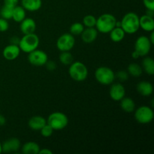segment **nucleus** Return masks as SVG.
<instances>
[{
	"label": "nucleus",
	"instance_id": "nucleus-1",
	"mask_svg": "<svg viewBox=\"0 0 154 154\" xmlns=\"http://www.w3.org/2000/svg\"><path fill=\"white\" fill-rule=\"evenodd\" d=\"M121 28L127 34H134L139 29V17L134 12H129L123 17Z\"/></svg>",
	"mask_w": 154,
	"mask_h": 154
},
{
	"label": "nucleus",
	"instance_id": "nucleus-2",
	"mask_svg": "<svg viewBox=\"0 0 154 154\" xmlns=\"http://www.w3.org/2000/svg\"><path fill=\"white\" fill-rule=\"evenodd\" d=\"M115 17L111 14H103L96 19V23L95 27L98 32L101 33H109L115 27Z\"/></svg>",
	"mask_w": 154,
	"mask_h": 154
},
{
	"label": "nucleus",
	"instance_id": "nucleus-3",
	"mask_svg": "<svg viewBox=\"0 0 154 154\" xmlns=\"http://www.w3.org/2000/svg\"><path fill=\"white\" fill-rule=\"evenodd\" d=\"M69 74L72 80L77 82H82L87 78L88 69L84 63L76 61L69 65Z\"/></svg>",
	"mask_w": 154,
	"mask_h": 154
},
{
	"label": "nucleus",
	"instance_id": "nucleus-4",
	"mask_svg": "<svg viewBox=\"0 0 154 154\" xmlns=\"http://www.w3.org/2000/svg\"><path fill=\"white\" fill-rule=\"evenodd\" d=\"M39 43H40V40H39L38 36L34 32L31 34L24 35L20 39V43L18 46L20 51L26 54H29L34 50L37 49Z\"/></svg>",
	"mask_w": 154,
	"mask_h": 154
},
{
	"label": "nucleus",
	"instance_id": "nucleus-5",
	"mask_svg": "<svg viewBox=\"0 0 154 154\" xmlns=\"http://www.w3.org/2000/svg\"><path fill=\"white\" fill-rule=\"evenodd\" d=\"M47 123L50 125L54 130H62L69 124V118L64 113L56 111L48 116Z\"/></svg>",
	"mask_w": 154,
	"mask_h": 154
},
{
	"label": "nucleus",
	"instance_id": "nucleus-6",
	"mask_svg": "<svg viewBox=\"0 0 154 154\" xmlns=\"http://www.w3.org/2000/svg\"><path fill=\"white\" fill-rule=\"evenodd\" d=\"M96 80L102 85H111L115 80V73L109 67L101 66L95 72Z\"/></svg>",
	"mask_w": 154,
	"mask_h": 154
},
{
	"label": "nucleus",
	"instance_id": "nucleus-7",
	"mask_svg": "<svg viewBox=\"0 0 154 154\" xmlns=\"http://www.w3.org/2000/svg\"><path fill=\"white\" fill-rule=\"evenodd\" d=\"M135 119L141 124H148L153 120L154 113L153 109L147 105H143L135 110Z\"/></svg>",
	"mask_w": 154,
	"mask_h": 154
},
{
	"label": "nucleus",
	"instance_id": "nucleus-8",
	"mask_svg": "<svg viewBox=\"0 0 154 154\" xmlns=\"http://www.w3.org/2000/svg\"><path fill=\"white\" fill-rule=\"evenodd\" d=\"M151 46L152 44L149 40V38L145 35H141L135 41L134 51H136L140 57H146L150 53Z\"/></svg>",
	"mask_w": 154,
	"mask_h": 154
},
{
	"label": "nucleus",
	"instance_id": "nucleus-9",
	"mask_svg": "<svg viewBox=\"0 0 154 154\" xmlns=\"http://www.w3.org/2000/svg\"><path fill=\"white\" fill-rule=\"evenodd\" d=\"M48 60V56L42 50H34L28 54V61L34 66H43Z\"/></svg>",
	"mask_w": 154,
	"mask_h": 154
},
{
	"label": "nucleus",
	"instance_id": "nucleus-10",
	"mask_svg": "<svg viewBox=\"0 0 154 154\" xmlns=\"http://www.w3.org/2000/svg\"><path fill=\"white\" fill-rule=\"evenodd\" d=\"M75 45V36L71 33H65L60 36L57 41V48L59 51H70Z\"/></svg>",
	"mask_w": 154,
	"mask_h": 154
},
{
	"label": "nucleus",
	"instance_id": "nucleus-11",
	"mask_svg": "<svg viewBox=\"0 0 154 154\" xmlns=\"http://www.w3.org/2000/svg\"><path fill=\"white\" fill-rule=\"evenodd\" d=\"M109 96L112 100L115 102H120L126 96V90L124 86L120 83L111 84L109 90Z\"/></svg>",
	"mask_w": 154,
	"mask_h": 154
},
{
	"label": "nucleus",
	"instance_id": "nucleus-12",
	"mask_svg": "<svg viewBox=\"0 0 154 154\" xmlns=\"http://www.w3.org/2000/svg\"><path fill=\"white\" fill-rule=\"evenodd\" d=\"M21 147V142L18 138H11L5 141L2 144V153H15L17 152Z\"/></svg>",
	"mask_w": 154,
	"mask_h": 154
},
{
	"label": "nucleus",
	"instance_id": "nucleus-13",
	"mask_svg": "<svg viewBox=\"0 0 154 154\" xmlns=\"http://www.w3.org/2000/svg\"><path fill=\"white\" fill-rule=\"evenodd\" d=\"M20 51H21L18 45L10 44L4 48L2 55L5 60H8V61H13L19 57Z\"/></svg>",
	"mask_w": 154,
	"mask_h": 154
},
{
	"label": "nucleus",
	"instance_id": "nucleus-14",
	"mask_svg": "<svg viewBox=\"0 0 154 154\" xmlns=\"http://www.w3.org/2000/svg\"><path fill=\"white\" fill-rule=\"evenodd\" d=\"M98 32L94 27H86L81 34V39L86 44H91L96 40L98 37Z\"/></svg>",
	"mask_w": 154,
	"mask_h": 154
},
{
	"label": "nucleus",
	"instance_id": "nucleus-15",
	"mask_svg": "<svg viewBox=\"0 0 154 154\" xmlns=\"http://www.w3.org/2000/svg\"><path fill=\"white\" fill-rule=\"evenodd\" d=\"M20 23V29L23 35L31 34V33H34L35 32L36 23L32 18H25Z\"/></svg>",
	"mask_w": 154,
	"mask_h": 154
},
{
	"label": "nucleus",
	"instance_id": "nucleus-16",
	"mask_svg": "<svg viewBox=\"0 0 154 154\" xmlns=\"http://www.w3.org/2000/svg\"><path fill=\"white\" fill-rule=\"evenodd\" d=\"M136 90L140 95L144 97H148L153 93V87L149 81H142L137 84Z\"/></svg>",
	"mask_w": 154,
	"mask_h": 154
},
{
	"label": "nucleus",
	"instance_id": "nucleus-17",
	"mask_svg": "<svg viewBox=\"0 0 154 154\" xmlns=\"http://www.w3.org/2000/svg\"><path fill=\"white\" fill-rule=\"evenodd\" d=\"M47 123L46 119L42 116H33L29 120L28 126L34 131H40V129Z\"/></svg>",
	"mask_w": 154,
	"mask_h": 154
},
{
	"label": "nucleus",
	"instance_id": "nucleus-18",
	"mask_svg": "<svg viewBox=\"0 0 154 154\" xmlns=\"http://www.w3.org/2000/svg\"><path fill=\"white\" fill-rule=\"evenodd\" d=\"M139 26L140 28L146 32H150L154 30V19L152 17L144 14L139 17Z\"/></svg>",
	"mask_w": 154,
	"mask_h": 154
},
{
	"label": "nucleus",
	"instance_id": "nucleus-19",
	"mask_svg": "<svg viewBox=\"0 0 154 154\" xmlns=\"http://www.w3.org/2000/svg\"><path fill=\"white\" fill-rule=\"evenodd\" d=\"M21 6L30 12L37 11L42 8V0H21Z\"/></svg>",
	"mask_w": 154,
	"mask_h": 154
},
{
	"label": "nucleus",
	"instance_id": "nucleus-20",
	"mask_svg": "<svg viewBox=\"0 0 154 154\" xmlns=\"http://www.w3.org/2000/svg\"><path fill=\"white\" fill-rule=\"evenodd\" d=\"M21 151L23 154H38L40 147L34 141H28L22 146Z\"/></svg>",
	"mask_w": 154,
	"mask_h": 154
},
{
	"label": "nucleus",
	"instance_id": "nucleus-21",
	"mask_svg": "<svg viewBox=\"0 0 154 154\" xmlns=\"http://www.w3.org/2000/svg\"><path fill=\"white\" fill-rule=\"evenodd\" d=\"M120 102V108L124 112L132 113L135 110V103L132 98L123 97Z\"/></svg>",
	"mask_w": 154,
	"mask_h": 154
},
{
	"label": "nucleus",
	"instance_id": "nucleus-22",
	"mask_svg": "<svg viewBox=\"0 0 154 154\" xmlns=\"http://www.w3.org/2000/svg\"><path fill=\"white\" fill-rule=\"evenodd\" d=\"M125 35H126V32L123 31L121 27H114L109 32L111 40L116 43L122 42L125 38Z\"/></svg>",
	"mask_w": 154,
	"mask_h": 154
},
{
	"label": "nucleus",
	"instance_id": "nucleus-23",
	"mask_svg": "<svg viewBox=\"0 0 154 154\" xmlns=\"http://www.w3.org/2000/svg\"><path fill=\"white\" fill-rule=\"evenodd\" d=\"M141 67H142L143 72L147 73V75H154V60L151 57L146 56L145 58H144V60H142Z\"/></svg>",
	"mask_w": 154,
	"mask_h": 154
},
{
	"label": "nucleus",
	"instance_id": "nucleus-24",
	"mask_svg": "<svg viewBox=\"0 0 154 154\" xmlns=\"http://www.w3.org/2000/svg\"><path fill=\"white\" fill-rule=\"evenodd\" d=\"M127 72L129 75L134 78H139L143 73V69L141 65L136 63H132L128 66Z\"/></svg>",
	"mask_w": 154,
	"mask_h": 154
},
{
	"label": "nucleus",
	"instance_id": "nucleus-25",
	"mask_svg": "<svg viewBox=\"0 0 154 154\" xmlns=\"http://www.w3.org/2000/svg\"><path fill=\"white\" fill-rule=\"evenodd\" d=\"M26 18V10L22 6L16 5L14 8L12 19L17 23H20Z\"/></svg>",
	"mask_w": 154,
	"mask_h": 154
},
{
	"label": "nucleus",
	"instance_id": "nucleus-26",
	"mask_svg": "<svg viewBox=\"0 0 154 154\" xmlns=\"http://www.w3.org/2000/svg\"><path fill=\"white\" fill-rule=\"evenodd\" d=\"M14 8V7L4 4V5L0 9V16H1V17L4 18L5 20L12 19Z\"/></svg>",
	"mask_w": 154,
	"mask_h": 154
},
{
	"label": "nucleus",
	"instance_id": "nucleus-27",
	"mask_svg": "<svg viewBox=\"0 0 154 154\" xmlns=\"http://www.w3.org/2000/svg\"><path fill=\"white\" fill-rule=\"evenodd\" d=\"M59 58L60 63L65 66H69L73 63V56L69 51H62Z\"/></svg>",
	"mask_w": 154,
	"mask_h": 154
},
{
	"label": "nucleus",
	"instance_id": "nucleus-28",
	"mask_svg": "<svg viewBox=\"0 0 154 154\" xmlns=\"http://www.w3.org/2000/svg\"><path fill=\"white\" fill-rule=\"evenodd\" d=\"M84 26L83 25L82 23L80 22H76L74 23L73 24H72V26H70V33L72 35H81V34L82 33V32L84 29Z\"/></svg>",
	"mask_w": 154,
	"mask_h": 154
},
{
	"label": "nucleus",
	"instance_id": "nucleus-29",
	"mask_svg": "<svg viewBox=\"0 0 154 154\" xmlns=\"http://www.w3.org/2000/svg\"><path fill=\"white\" fill-rule=\"evenodd\" d=\"M96 23V18L93 15H86L83 18V25L84 27H95Z\"/></svg>",
	"mask_w": 154,
	"mask_h": 154
},
{
	"label": "nucleus",
	"instance_id": "nucleus-30",
	"mask_svg": "<svg viewBox=\"0 0 154 154\" xmlns=\"http://www.w3.org/2000/svg\"><path fill=\"white\" fill-rule=\"evenodd\" d=\"M54 131V130L53 129V128L51 127L50 125H48V123H46V124L40 129L41 134H42V136L45 137V138H49V137H51V135H52Z\"/></svg>",
	"mask_w": 154,
	"mask_h": 154
},
{
	"label": "nucleus",
	"instance_id": "nucleus-31",
	"mask_svg": "<svg viewBox=\"0 0 154 154\" xmlns=\"http://www.w3.org/2000/svg\"><path fill=\"white\" fill-rule=\"evenodd\" d=\"M129 78V75L127 71L120 70L115 74V78H117L121 82L126 81Z\"/></svg>",
	"mask_w": 154,
	"mask_h": 154
},
{
	"label": "nucleus",
	"instance_id": "nucleus-32",
	"mask_svg": "<svg viewBox=\"0 0 154 154\" xmlns=\"http://www.w3.org/2000/svg\"><path fill=\"white\" fill-rule=\"evenodd\" d=\"M9 29V23L8 22V20L4 19V18H0V32H4L8 31Z\"/></svg>",
	"mask_w": 154,
	"mask_h": 154
},
{
	"label": "nucleus",
	"instance_id": "nucleus-33",
	"mask_svg": "<svg viewBox=\"0 0 154 154\" xmlns=\"http://www.w3.org/2000/svg\"><path fill=\"white\" fill-rule=\"evenodd\" d=\"M45 66H46V69L50 72H53L57 69V63L54 61H51V60H50V61L48 60Z\"/></svg>",
	"mask_w": 154,
	"mask_h": 154
},
{
	"label": "nucleus",
	"instance_id": "nucleus-34",
	"mask_svg": "<svg viewBox=\"0 0 154 154\" xmlns=\"http://www.w3.org/2000/svg\"><path fill=\"white\" fill-rule=\"evenodd\" d=\"M143 3L147 9L154 10V0H143Z\"/></svg>",
	"mask_w": 154,
	"mask_h": 154
},
{
	"label": "nucleus",
	"instance_id": "nucleus-35",
	"mask_svg": "<svg viewBox=\"0 0 154 154\" xmlns=\"http://www.w3.org/2000/svg\"><path fill=\"white\" fill-rule=\"evenodd\" d=\"M19 0H4V4L12 6V7H15L17 5Z\"/></svg>",
	"mask_w": 154,
	"mask_h": 154
},
{
	"label": "nucleus",
	"instance_id": "nucleus-36",
	"mask_svg": "<svg viewBox=\"0 0 154 154\" xmlns=\"http://www.w3.org/2000/svg\"><path fill=\"white\" fill-rule=\"evenodd\" d=\"M20 38L17 36H13L10 38V44L15 45H19L20 43Z\"/></svg>",
	"mask_w": 154,
	"mask_h": 154
},
{
	"label": "nucleus",
	"instance_id": "nucleus-37",
	"mask_svg": "<svg viewBox=\"0 0 154 154\" xmlns=\"http://www.w3.org/2000/svg\"><path fill=\"white\" fill-rule=\"evenodd\" d=\"M39 154H53L52 150H49L48 148H43V149H40L39 150Z\"/></svg>",
	"mask_w": 154,
	"mask_h": 154
},
{
	"label": "nucleus",
	"instance_id": "nucleus-38",
	"mask_svg": "<svg viewBox=\"0 0 154 154\" xmlns=\"http://www.w3.org/2000/svg\"><path fill=\"white\" fill-rule=\"evenodd\" d=\"M6 123V118L2 115L0 114V126H5Z\"/></svg>",
	"mask_w": 154,
	"mask_h": 154
},
{
	"label": "nucleus",
	"instance_id": "nucleus-39",
	"mask_svg": "<svg viewBox=\"0 0 154 154\" xmlns=\"http://www.w3.org/2000/svg\"><path fill=\"white\" fill-rule=\"evenodd\" d=\"M145 14L148 15V16L152 17H153V15H154V10H150V9H147L146 10V14Z\"/></svg>",
	"mask_w": 154,
	"mask_h": 154
},
{
	"label": "nucleus",
	"instance_id": "nucleus-40",
	"mask_svg": "<svg viewBox=\"0 0 154 154\" xmlns=\"http://www.w3.org/2000/svg\"><path fill=\"white\" fill-rule=\"evenodd\" d=\"M148 38H149V40L150 41V42H151L152 45H153L154 44V32L153 31L150 32V37H148Z\"/></svg>",
	"mask_w": 154,
	"mask_h": 154
},
{
	"label": "nucleus",
	"instance_id": "nucleus-41",
	"mask_svg": "<svg viewBox=\"0 0 154 154\" xmlns=\"http://www.w3.org/2000/svg\"><path fill=\"white\" fill-rule=\"evenodd\" d=\"M132 58H133V59H138L139 57H140L139 54H138V53H137L135 51H134L132 53Z\"/></svg>",
	"mask_w": 154,
	"mask_h": 154
},
{
	"label": "nucleus",
	"instance_id": "nucleus-42",
	"mask_svg": "<svg viewBox=\"0 0 154 154\" xmlns=\"http://www.w3.org/2000/svg\"><path fill=\"white\" fill-rule=\"evenodd\" d=\"M2 153V143L0 142V153Z\"/></svg>",
	"mask_w": 154,
	"mask_h": 154
}]
</instances>
